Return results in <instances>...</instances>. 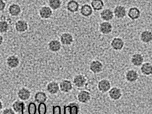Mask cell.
<instances>
[{
  "instance_id": "cell-1",
  "label": "cell",
  "mask_w": 152,
  "mask_h": 114,
  "mask_svg": "<svg viewBox=\"0 0 152 114\" xmlns=\"http://www.w3.org/2000/svg\"><path fill=\"white\" fill-rule=\"evenodd\" d=\"M14 28L18 33H23L26 32L28 29L29 25L28 22L23 19H19L15 23Z\"/></svg>"
},
{
  "instance_id": "cell-2",
  "label": "cell",
  "mask_w": 152,
  "mask_h": 114,
  "mask_svg": "<svg viewBox=\"0 0 152 114\" xmlns=\"http://www.w3.org/2000/svg\"><path fill=\"white\" fill-rule=\"evenodd\" d=\"M40 17L44 20L50 18L53 14V10L48 6L44 5L41 7L39 10Z\"/></svg>"
},
{
  "instance_id": "cell-3",
  "label": "cell",
  "mask_w": 152,
  "mask_h": 114,
  "mask_svg": "<svg viewBox=\"0 0 152 114\" xmlns=\"http://www.w3.org/2000/svg\"><path fill=\"white\" fill-rule=\"evenodd\" d=\"M87 79L83 75L78 74L74 76L73 79V83L75 86L79 88L84 87L86 85Z\"/></svg>"
},
{
  "instance_id": "cell-4",
  "label": "cell",
  "mask_w": 152,
  "mask_h": 114,
  "mask_svg": "<svg viewBox=\"0 0 152 114\" xmlns=\"http://www.w3.org/2000/svg\"><path fill=\"white\" fill-rule=\"evenodd\" d=\"M8 12L10 16L15 17L19 16L21 14L22 9L20 6L18 4L13 3L9 6Z\"/></svg>"
},
{
  "instance_id": "cell-5",
  "label": "cell",
  "mask_w": 152,
  "mask_h": 114,
  "mask_svg": "<svg viewBox=\"0 0 152 114\" xmlns=\"http://www.w3.org/2000/svg\"><path fill=\"white\" fill-rule=\"evenodd\" d=\"M128 17L132 21L137 20L140 17L141 12L140 9L137 7L133 6L129 9L127 13Z\"/></svg>"
},
{
  "instance_id": "cell-6",
  "label": "cell",
  "mask_w": 152,
  "mask_h": 114,
  "mask_svg": "<svg viewBox=\"0 0 152 114\" xmlns=\"http://www.w3.org/2000/svg\"><path fill=\"white\" fill-rule=\"evenodd\" d=\"M89 68L90 70L94 73L98 74L102 71L103 65L100 61L94 60L90 63Z\"/></svg>"
},
{
  "instance_id": "cell-7",
  "label": "cell",
  "mask_w": 152,
  "mask_h": 114,
  "mask_svg": "<svg viewBox=\"0 0 152 114\" xmlns=\"http://www.w3.org/2000/svg\"><path fill=\"white\" fill-rule=\"evenodd\" d=\"M108 94L111 99L116 101L120 99L122 96L121 89L117 87H113L109 91Z\"/></svg>"
},
{
  "instance_id": "cell-8",
  "label": "cell",
  "mask_w": 152,
  "mask_h": 114,
  "mask_svg": "<svg viewBox=\"0 0 152 114\" xmlns=\"http://www.w3.org/2000/svg\"><path fill=\"white\" fill-rule=\"evenodd\" d=\"M97 87L100 92L105 93L108 91L111 88V83L108 80L103 79L98 82Z\"/></svg>"
},
{
  "instance_id": "cell-9",
  "label": "cell",
  "mask_w": 152,
  "mask_h": 114,
  "mask_svg": "<svg viewBox=\"0 0 152 114\" xmlns=\"http://www.w3.org/2000/svg\"><path fill=\"white\" fill-rule=\"evenodd\" d=\"M91 95L90 93L86 90H83L77 94V99L78 101L82 103H86L91 100Z\"/></svg>"
},
{
  "instance_id": "cell-10",
  "label": "cell",
  "mask_w": 152,
  "mask_h": 114,
  "mask_svg": "<svg viewBox=\"0 0 152 114\" xmlns=\"http://www.w3.org/2000/svg\"><path fill=\"white\" fill-rule=\"evenodd\" d=\"M79 106L76 102L70 103L64 107V114H77L79 111Z\"/></svg>"
},
{
  "instance_id": "cell-11",
  "label": "cell",
  "mask_w": 152,
  "mask_h": 114,
  "mask_svg": "<svg viewBox=\"0 0 152 114\" xmlns=\"http://www.w3.org/2000/svg\"><path fill=\"white\" fill-rule=\"evenodd\" d=\"M140 41L144 43L148 44L152 41V32L147 30L142 31L139 36Z\"/></svg>"
},
{
  "instance_id": "cell-12",
  "label": "cell",
  "mask_w": 152,
  "mask_h": 114,
  "mask_svg": "<svg viewBox=\"0 0 152 114\" xmlns=\"http://www.w3.org/2000/svg\"><path fill=\"white\" fill-rule=\"evenodd\" d=\"M144 57L143 55L140 53H135L133 54L131 58L132 64L135 67L141 66L143 63Z\"/></svg>"
},
{
  "instance_id": "cell-13",
  "label": "cell",
  "mask_w": 152,
  "mask_h": 114,
  "mask_svg": "<svg viewBox=\"0 0 152 114\" xmlns=\"http://www.w3.org/2000/svg\"><path fill=\"white\" fill-rule=\"evenodd\" d=\"M124 45V40L120 37H115L113 38L111 43V46L113 49L116 51L122 50Z\"/></svg>"
},
{
  "instance_id": "cell-14",
  "label": "cell",
  "mask_w": 152,
  "mask_h": 114,
  "mask_svg": "<svg viewBox=\"0 0 152 114\" xmlns=\"http://www.w3.org/2000/svg\"><path fill=\"white\" fill-rule=\"evenodd\" d=\"M73 84L71 81L68 80L62 81L59 84V88L61 91L65 93L71 91L73 89Z\"/></svg>"
},
{
  "instance_id": "cell-15",
  "label": "cell",
  "mask_w": 152,
  "mask_h": 114,
  "mask_svg": "<svg viewBox=\"0 0 152 114\" xmlns=\"http://www.w3.org/2000/svg\"><path fill=\"white\" fill-rule=\"evenodd\" d=\"M60 41L62 44L68 46L73 42V38L72 35L69 33L65 32L62 33L60 37Z\"/></svg>"
},
{
  "instance_id": "cell-16",
  "label": "cell",
  "mask_w": 152,
  "mask_h": 114,
  "mask_svg": "<svg viewBox=\"0 0 152 114\" xmlns=\"http://www.w3.org/2000/svg\"><path fill=\"white\" fill-rule=\"evenodd\" d=\"M127 13L126 8L124 6L118 5L116 6L114 9V15L118 19L124 18L126 17Z\"/></svg>"
},
{
  "instance_id": "cell-17",
  "label": "cell",
  "mask_w": 152,
  "mask_h": 114,
  "mask_svg": "<svg viewBox=\"0 0 152 114\" xmlns=\"http://www.w3.org/2000/svg\"><path fill=\"white\" fill-rule=\"evenodd\" d=\"M61 44L60 41L56 39H53L49 42L48 44V47L51 51L56 52L60 50Z\"/></svg>"
},
{
  "instance_id": "cell-18",
  "label": "cell",
  "mask_w": 152,
  "mask_h": 114,
  "mask_svg": "<svg viewBox=\"0 0 152 114\" xmlns=\"http://www.w3.org/2000/svg\"><path fill=\"white\" fill-rule=\"evenodd\" d=\"M139 75L137 72L133 69H130L128 70L125 74L126 80L130 82H133L137 80Z\"/></svg>"
},
{
  "instance_id": "cell-19",
  "label": "cell",
  "mask_w": 152,
  "mask_h": 114,
  "mask_svg": "<svg viewBox=\"0 0 152 114\" xmlns=\"http://www.w3.org/2000/svg\"><path fill=\"white\" fill-rule=\"evenodd\" d=\"M140 70L144 75L148 76L152 74V64L149 62L143 63L140 66Z\"/></svg>"
},
{
  "instance_id": "cell-20",
  "label": "cell",
  "mask_w": 152,
  "mask_h": 114,
  "mask_svg": "<svg viewBox=\"0 0 152 114\" xmlns=\"http://www.w3.org/2000/svg\"><path fill=\"white\" fill-rule=\"evenodd\" d=\"M12 107L16 113L23 114L25 109V104L23 101L17 100L13 103Z\"/></svg>"
},
{
  "instance_id": "cell-21",
  "label": "cell",
  "mask_w": 152,
  "mask_h": 114,
  "mask_svg": "<svg viewBox=\"0 0 152 114\" xmlns=\"http://www.w3.org/2000/svg\"><path fill=\"white\" fill-rule=\"evenodd\" d=\"M99 30L101 32L104 34H107L110 33L112 30L111 24L107 21L104 22L100 25Z\"/></svg>"
},
{
  "instance_id": "cell-22",
  "label": "cell",
  "mask_w": 152,
  "mask_h": 114,
  "mask_svg": "<svg viewBox=\"0 0 152 114\" xmlns=\"http://www.w3.org/2000/svg\"><path fill=\"white\" fill-rule=\"evenodd\" d=\"M7 62L10 67L14 68L17 67L20 61L19 59L17 56L12 55L7 57Z\"/></svg>"
},
{
  "instance_id": "cell-23",
  "label": "cell",
  "mask_w": 152,
  "mask_h": 114,
  "mask_svg": "<svg viewBox=\"0 0 152 114\" xmlns=\"http://www.w3.org/2000/svg\"><path fill=\"white\" fill-rule=\"evenodd\" d=\"M100 17L103 20L107 21L112 20L114 17V13L110 9H106L103 10L100 13Z\"/></svg>"
},
{
  "instance_id": "cell-24",
  "label": "cell",
  "mask_w": 152,
  "mask_h": 114,
  "mask_svg": "<svg viewBox=\"0 0 152 114\" xmlns=\"http://www.w3.org/2000/svg\"><path fill=\"white\" fill-rule=\"evenodd\" d=\"M78 3L74 0H71L69 1L66 4V9L69 12L75 13L77 12L79 9Z\"/></svg>"
},
{
  "instance_id": "cell-25",
  "label": "cell",
  "mask_w": 152,
  "mask_h": 114,
  "mask_svg": "<svg viewBox=\"0 0 152 114\" xmlns=\"http://www.w3.org/2000/svg\"><path fill=\"white\" fill-rule=\"evenodd\" d=\"M18 96L22 100L26 101L28 100L30 97L31 93L27 89L23 88L20 89L18 92Z\"/></svg>"
},
{
  "instance_id": "cell-26",
  "label": "cell",
  "mask_w": 152,
  "mask_h": 114,
  "mask_svg": "<svg viewBox=\"0 0 152 114\" xmlns=\"http://www.w3.org/2000/svg\"><path fill=\"white\" fill-rule=\"evenodd\" d=\"M80 12L81 14L84 17H89L92 13V8L91 6L88 4H84L81 8Z\"/></svg>"
},
{
  "instance_id": "cell-27",
  "label": "cell",
  "mask_w": 152,
  "mask_h": 114,
  "mask_svg": "<svg viewBox=\"0 0 152 114\" xmlns=\"http://www.w3.org/2000/svg\"><path fill=\"white\" fill-rule=\"evenodd\" d=\"M47 89L50 93L54 94L56 93L58 91L59 86L57 83L52 81L48 84Z\"/></svg>"
},
{
  "instance_id": "cell-28",
  "label": "cell",
  "mask_w": 152,
  "mask_h": 114,
  "mask_svg": "<svg viewBox=\"0 0 152 114\" xmlns=\"http://www.w3.org/2000/svg\"><path fill=\"white\" fill-rule=\"evenodd\" d=\"M91 7L95 11H98L102 9L104 6L102 0H92L91 2Z\"/></svg>"
},
{
  "instance_id": "cell-29",
  "label": "cell",
  "mask_w": 152,
  "mask_h": 114,
  "mask_svg": "<svg viewBox=\"0 0 152 114\" xmlns=\"http://www.w3.org/2000/svg\"><path fill=\"white\" fill-rule=\"evenodd\" d=\"M48 6L53 11L60 9L62 5L61 0H48Z\"/></svg>"
},
{
  "instance_id": "cell-30",
  "label": "cell",
  "mask_w": 152,
  "mask_h": 114,
  "mask_svg": "<svg viewBox=\"0 0 152 114\" xmlns=\"http://www.w3.org/2000/svg\"><path fill=\"white\" fill-rule=\"evenodd\" d=\"M1 34H5L7 33L10 29V24L7 20H1L0 22Z\"/></svg>"
},
{
  "instance_id": "cell-31",
  "label": "cell",
  "mask_w": 152,
  "mask_h": 114,
  "mask_svg": "<svg viewBox=\"0 0 152 114\" xmlns=\"http://www.w3.org/2000/svg\"><path fill=\"white\" fill-rule=\"evenodd\" d=\"M35 100L38 103H40L44 102L47 99V97L45 94L42 91L37 93L34 97Z\"/></svg>"
},
{
  "instance_id": "cell-32",
  "label": "cell",
  "mask_w": 152,
  "mask_h": 114,
  "mask_svg": "<svg viewBox=\"0 0 152 114\" xmlns=\"http://www.w3.org/2000/svg\"><path fill=\"white\" fill-rule=\"evenodd\" d=\"M28 112L29 114H35L36 113L37 107L35 103L31 102L28 106Z\"/></svg>"
},
{
  "instance_id": "cell-33",
  "label": "cell",
  "mask_w": 152,
  "mask_h": 114,
  "mask_svg": "<svg viewBox=\"0 0 152 114\" xmlns=\"http://www.w3.org/2000/svg\"><path fill=\"white\" fill-rule=\"evenodd\" d=\"M38 110V113L39 114H45L47 110L46 106L44 102L39 103Z\"/></svg>"
},
{
  "instance_id": "cell-34",
  "label": "cell",
  "mask_w": 152,
  "mask_h": 114,
  "mask_svg": "<svg viewBox=\"0 0 152 114\" xmlns=\"http://www.w3.org/2000/svg\"><path fill=\"white\" fill-rule=\"evenodd\" d=\"M53 114H59L61 113L60 107L58 105L53 106Z\"/></svg>"
},
{
  "instance_id": "cell-35",
  "label": "cell",
  "mask_w": 152,
  "mask_h": 114,
  "mask_svg": "<svg viewBox=\"0 0 152 114\" xmlns=\"http://www.w3.org/2000/svg\"><path fill=\"white\" fill-rule=\"evenodd\" d=\"M0 10L1 12H3L5 9L6 7V3L4 0H0Z\"/></svg>"
},
{
  "instance_id": "cell-36",
  "label": "cell",
  "mask_w": 152,
  "mask_h": 114,
  "mask_svg": "<svg viewBox=\"0 0 152 114\" xmlns=\"http://www.w3.org/2000/svg\"><path fill=\"white\" fill-rule=\"evenodd\" d=\"M3 114H15L14 111L11 108H7L4 110L2 112Z\"/></svg>"
},
{
  "instance_id": "cell-37",
  "label": "cell",
  "mask_w": 152,
  "mask_h": 114,
  "mask_svg": "<svg viewBox=\"0 0 152 114\" xmlns=\"http://www.w3.org/2000/svg\"><path fill=\"white\" fill-rule=\"evenodd\" d=\"M0 44L1 45L3 42L4 41V38L2 35L1 34L0 35Z\"/></svg>"
},
{
  "instance_id": "cell-38",
  "label": "cell",
  "mask_w": 152,
  "mask_h": 114,
  "mask_svg": "<svg viewBox=\"0 0 152 114\" xmlns=\"http://www.w3.org/2000/svg\"><path fill=\"white\" fill-rule=\"evenodd\" d=\"M1 105H2V103H1V107H0V109H1H1L3 107H2V106H1Z\"/></svg>"
}]
</instances>
